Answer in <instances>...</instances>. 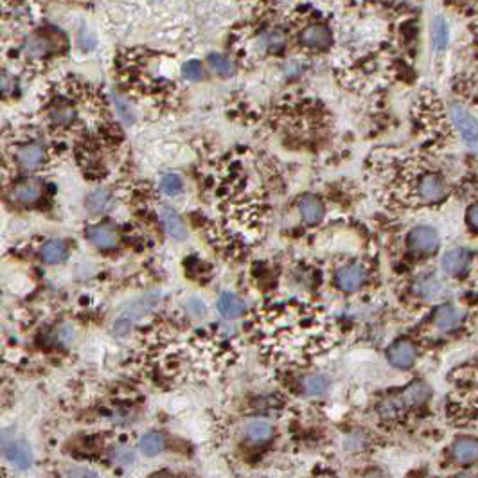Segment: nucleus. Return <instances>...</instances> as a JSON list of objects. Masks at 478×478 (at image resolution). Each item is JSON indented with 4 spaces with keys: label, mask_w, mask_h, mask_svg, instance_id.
Here are the masks:
<instances>
[{
    "label": "nucleus",
    "mask_w": 478,
    "mask_h": 478,
    "mask_svg": "<svg viewBox=\"0 0 478 478\" xmlns=\"http://www.w3.org/2000/svg\"><path fill=\"white\" fill-rule=\"evenodd\" d=\"M107 113V101L98 89L77 77H63L45 89L36 125L65 148L72 139L80 144L95 139Z\"/></svg>",
    "instance_id": "1"
},
{
    "label": "nucleus",
    "mask_w": 478,
    "mask_h": 478,
    "mask_svg": "<svg viewBox=\"0 0 478 478\" xmlns=\"http://www.w3.org/2000/svg\"><path fill=\"white\" fill-rule=\"evenodd\" d=\"M63 149L36 122L0 134V174L20 176L49 171Z\"/></svg>",
    "instance_id": "2"
},
{
    "label": "nucleus",
    "mask_w": 478,
    "mask_h": 478,
    "mask_svg": "<svg viewBox=\"0 0 478 478\" xmlns=\"http://www.w3.org/2000/svg\"><path fill=\"white\" fill-rule=\"evenodd\" d=\"M40 17L38 0H0V54L11 62L20 44L42 26Z\"/></svg>",
    "instance_id": "3"
},
{
    "label": "nucleus",
    "mask_w": 478,
    "mask_h": 478,
    "mask_svg": "<svg viewBox=\"0 0 478 478\" xmlns=\"http://www.w3.org/2000/svg\"><path fill=\"white\" fill-rule=\"evenodd\" d=\"M448 194V187L444 178L439 173L426 171L414 182V200L423 205H432L443 201Z\"/></svg>",
    "instance_id": "4"
},
{
    "label": "nucleus",
    "mask_w": 478,
    "mask_h": 478,
    "mask_svg": "<svg viewBox=\"0 0 478 478\" xmlns=\"http://www.w3.org/2000/svg\"><path fill=\"white\" fill-rule=\"evenodd\" d=\"M0 453L8 459L11 464H15L18 470H29L33 464V452L27 441L15 435H9V432H2L0 435Z\"/></svg>",
    "instance_id": "5"
},
{
    "label": "nucleus",
    "mask_w": 478,
    "mask_h": 478,
    "mask_svg": "<svg viewBox=\"0 0 478 478\" xmlns=\"http://www.w3.org/2000/svg\"><path fill=\"white\" fill-rule=\"evenodd\" d=\"M157 299H158L157 295L144 297V299L137 300L134 306H130V308L126 309L125 313L121 315V318H119L116 324L117 335H125L126 331L131 327V322L137 320V318H143L144 315H148L153 309V306L157 304Z\"/></svg>",
    "instance_id": "6"
},
{
    "label": "nucleus",
    "mask_w": 478,
    "mask_h": 478,
    "mask_svg": "<svg viewBox=\"0 0 478 478\" xmlns=\"http://www.w3.org/2000/svg\"><path fill=\"white\" fill-rule=\"evenodd\" d=\"M299 42L308 49L313 50H322L327 49L333 42V33L327 26H322V24H313V26L304 27L299 35Z\"/></svg>",
    "instance_id": "7"
},
{
    "label": "nucleus",
    "mask_w": 478,
    "mask_h": 478,
    "mask_svg": "<svg viewBox=\"0 0 478 478\" xmlns=\"http://www.w3.org/2000/svg\"><path fill=\"white\" fill-rule=\"evenodd\" d=\"M408 246L417 254H432L439 246L437 232L432 227H416L408 234Z\"/></svg>",
    "instance_id": "8"
},
{
    "label": "nucleus",
    "mask_w": 478,
    "mask_h": 478,
    "mask_svg": "<svg viewBox=\"0 0 478 478\" xmlns=\"http://www.w3.org/2000/svg\"><path fill=\"white\" fill-rule=\"evenodd\" d=\"M44 194V187L42 182L35 178H27L18 182L13 189H11V200L20 205H31L35 201H38Z\"/></svg>",
    "instance_id": "9"
},
{
    "label": "nucleus",
    "mask_w": 478,
    "mask_h": 478,
    "mask_svg": "<svg viewBox=\"0 0 478 478\" xmlns=\"http://www.w3.org/2000/svg\"><path fill=\"white\" fill-rule=\"evenodd\" d=\"M365 275L362 264H347L336 272V284L342 291H356L365 282Z\"/></svg>",
    "instance_id": "10"
},
{
    "label": "nucleus",
    "mask_w": 478,
    "mask_h": 478,
    "mask_svg": "<svg viewBox=\"0 0 478 478\" xmlns=\"http://www.w3.org/2000/svg\"><path fill=\"white\" fill-rule=\"evenodd\" d=\"M452 117L457 128L461 130L462 139L470 144V146H475V143H477V122H475L473 116L464 107H461V104H453Z\"/></svg>",
    "instance_id": "11"
},
{
    "label": "nucleus",
    "mask_w": 478,
    "mask_h": 478,
    "mask_svg": "<svg viewBox=\"0 0 478 478\" xmlns=\"http://www.w3.org/2000/svg\"><path fill=\"white\" fill-rule=\"evenodd\" d=\"M416 347L408 342V340H399L396 344L390 345L389 349V360L394 367L399 369H408L416 362Z\"/></svg>",
    "instance_id": "12"
},
{
    "label": "nucleus",
    "mask_w": 478,
    "mask_h": 478,
    "mask_svg": "<svg viewBox=\"0 0 478 478\" xmlns=\"http://www.w3.org/2000/svg\"><path fill=\"white\" fill-rule=\"evenodd\" d=\"M86 237L92 245H95L98 248H113L117 245V232L116 228L110 227V225H94L86 230Z\"/></svg>",
    "instance_id": "13"
},
{
    "label": "nucleus",
    "mask_w": 478,
    "mask_h": 478,
    "mask_svg": "<svg viewBox=\"0 0 478 478\" xmlns=\"http://www.w3.org/2000/svg\"><path fill=\"white\" fill-rule=\"evenodd\" d=\"M470 261V250H466V248H453V250L446 252V255L443 257V268L450 275H459V273H462L468 268Z\"/></svg>",
    "instance_id": "14"
},
{
    "label": "nucleus",
    "mask_w": 478,
    "mask_h": 478,
    "mask_svg": "<svg viewBox=\"0 0 478 478\" xmlns=\"http://www.w3.org/2000/svg\"><path fill=\"white\" fill-rule=\"evenodd\" d=\"M299 210L302 219H304L308 225L318 223L322 219V216H324V205H322V201L318 200L317 196H311V194L300 198Z\"/></svg>",
    "instance_id": "15"
},
{
    "label": "nucleus",
    "mask_w": 478,
    "mask_h": 478,
    "mask_svg": "<svg viewBox=\"0 0 478 478\" xmlns=\"http://www.w3.org/2000/svg\"><path fill=\"white\" fill-rule=\"evenodd\" d=\"M160 214H162V221H164L165 230H167V234H169L173 239H178V241H182V239H185V237H187V228H185V225H183L182 218H180V216L176 214L173 209H169V207H164Z\"/></svg>",
    "instance_id": "16"
},
{
    "label": "nucleus",
    "mask_w": 478,
    "mask_h": 478,
    "mask_svg": "<svg viewBox=\"0 0 478 478\" xmlns=\"http://www.w3.org/2000/svg\"><path fill=\"white\" fill-rule=\"evenodd\" d=\"M477 452L478 444L475 439L464 437L459 439L455 444H453V457H455L457 462L461 464H473L477 461Z\"/></svg>",
    "instance_id": "17"
},
{
    "label": "nucleus",
    "mask_w": 478,
    "mask_h": 478,
    "mask_svg": "<svg viewBox=\"0 0 478 478\" xmlns=\"http://www.w3.org/2000/svg\"><path fill=\"white\" fill-rule=\"evenodd\" d=\"M218 311L225 318H237L245 311V302L234 293H223L218 299Z\"/></svg>",
    "instance_id": "18"
},
{
    "label": "nucleus",
    "mask_w": 478,
    "mask_h": 478,
    "mask_svg": "<svg viewBox=\"0 0 478 478\" xmlns=\"http://www.w3.org/2000/svg\"><path fill=\"white\" fill-rule=\"evenodd\" d=\"M113 207V196L108 189H98L86 198V209L94 214H104Z\"/></svg>",
    "instance_id": "19"
},
{
    "label": "nucleus",
    "mask_w": 478,
    "mask_h": 478,
    "mask_svg": "<svg viewBox=\"0 0 478 478\" xmlns=\"http://www.w3.org/2000/svg\"><path fill=\"white\" fill-rule=\"evenodd\" d=\"M435 318V326L439 327L441 331H448V329H453V327L461 322L462 315L461 311L455 308V306H450V304H444V306H439L437 311H435L434 315Z\"/></svg>",
    "instance_id": "20"
},
{
    "label": "nucleus",
    "mask_w": 478,
    "mask_h": 478,
    "mask_svg": "<svg viewBox=\"0 0 478 478\" xmlns=\"http://www.w3.org/2000/svg\"><path fill=\"white\" fill-rule=\"evenodd\" d=\"M67 254H68L67 245H65L63 241H59V239H50V241H47L44 246H42V250H40L42 259L49 264L62 263V261L67 259Z\"/></svg>",
    "instance_id": "21"
},
{
    "label": "nucleus",
    "mask_w": 478,
    "mask_h": 478,
    "mask_svg": "<svg viewBox=\"0 0 478 478\" xmlns=\"http://www.w3.org/2000/svg\"><path fill=\"white\" fill-rule=\"evenodd\" d=\"M246 437H248V441L250 443H255V444H261V443H266V441H270L273 435V426L270 425L268 421L264 419H255L252 421L250 425L246 426Z\"/></svg>",
    "instance_id": "22"
},
{
    "label": "nucleus",
    "mask_w": 478,
    "mask_h": 478,
    "mask_svg": "<svg viewBox=\"0 0 478 478\" xmlns=\"http://www.w3.org/2000/svg\"><path fill=\"white\" fill-rule=\"evenodd\" d=\"M164 448V435L158 432H148L140 439V450L146 457H155L162 452Z\"/></svg>",
    "instance_id": "23"
},
{
    "label": "nucleus",
    "mask_w": 478,
    "mask_h": 478,
    "mask_svg": "<svg viewBox=\"0 0 478 478\" xmlns=\"http://www.w3.org/2000/svg\"><path fill=\"white\" fill-rule=\"evenodd\" d=\"M405 398H407L408 405L419 407V405H423V403H425L426 399L430 398V389H428V387H426L425 383H421V381H416V383L408 387L407 394H405Z\"/></svg>",
    "instance_id": "24"
},
{
    "label": "nucleus",
    "mask_w": 478,
    "mask_h": 478,
    "mask_svg": "<svg viewBox=\"0 0 478 478\" xmlns=\"http://www.w3.org/2000/svg\"><path fill=\"white\" fill-rule=\"evenodd\" d=\"M432 35H434V45L435 49H444L448 45V36H450V31H448V24L443 17H437L434 20V29H432Z\"/></svg>",
    "instance_id": "25"
},
{
    "label": "nucleus",
    "mask_w": 478,
    "mask_h": 478,
    "mask_svg": "<svg viewBox=\"0 0 478 478\" xmlns=\"http://www.w3.org/2000/svg\"><path fill=\"white\" fill-rule=\"evenodd\" d=\"M417 293L425 297V299H434L441 293V282L435 281L434 277H423L416 284Z\"/></svg>",
    "instance_id": "26"
},
{
    "label": "nucleus",
    "mask_w": 478,
    "mask_h": 478,
    "mask_svg": "<svg viewBox=\"0 0 478 478\" xmlns=\"http://www.w3.org/2000/svg\"><path fill=\"white\" fill-rule=\"evenodd\" d=\"M209 65L212 67V71H216L221 76H230L234 74V63L227 58V56H221V54H210L209 56Z\"/></svg>",
    "instance_id": "27"
},
{
    "label": "nucleus",
    "mask_w": 478,
    "mask_h": 478,
    "mask_svg": "<svg viewBox=\"0 0 478 478\" xmlns=\"http://www.w3.org/2000/svg\"><path fill=\"white\" fill-rule=\"evenodd\" d=\"M160 189L167 196H176L182 191V180L176 174H164L160 178Z\"/></svg>",
    "instance_id": "28"
},
{
    "label": "nucleus",
    "mask_w": 478,
    "mask_h": 478,
    "mask_svg": "<svg viewBox=\"0 0 478 478\" xmlns=\"http://www.w3.org/2000/svg\"><path fill=\"white\" fill-rule=\"evenodd\" d=\"M327 387H329V383H327L326 378H322V376H309V378L304 380V389L308 390L309 394L326 392Z\"/></svg>",
    "instance_id": "29"
},
{
    "label": "nucleus",
    "mask_w": 478,
    "mask_h": 478,
    "mask_svg": "<svg viewBox=\"0 0 478 478\" xmlns=\"http://www.w3.org/2000/svg\"><path fill=\"white\" fill-rule=\"evenodd\" d=\"M182 76L187 81H200L203 77V67L200 62H187L183 63Z\"/></svg>",
    "instance_id": "30"
},
{
    "label": "nucleus",
    "mask_w": 478,
    "mask_h": 478,
    "mask_svg": "<svg viewBox=\"0 0 478 478\" xmlns=\"http://www.w3.org/2000/svg\"><path fill=\"white\" fill-rule=\"evenodd\" d=\"M399 408L401 407H399L398 401H387L381 405V414H383L385 417H390V419H392V417H396L399 414Z\"/></svg>",
    "instance_id": "31"
},
{
    "label": "nucleus",
    "mask_w": 478,
    "mask_h": 478,
    "mask_svg": "<svg viewBox=\"0 0 478 478\" xmlns=\"http://www.w3.org/2000/svg\"><path fill=\"white\" fill-rule=\"evenodd\" d=\"M466 219H468V225L471 227V230H477L478 228V209L477 205H471L470 209H468V212H466Z\"/></svg>",
    "instance_id": "32"
},
{
    "label": "nucleus",
    "mask_w": 478,
    "mask_h": 478,
    "mask_svg": "<svg viewBox=\"0 0 478 478\" xmlns=\"http://www.w3.org/2000/svg\"><path fill=\"white\" fill-rule=\"evenodd\" d=\"M68 478H98V475L94 471L85 470V468H76L68 473Z\"/></svg>",
    "instance_id": "33"
},
{
    "label": "nucleus",
    "mask_w": 478,
    "mask_h": 478,
    "mask_svg": "<svg viewBox=\"0 0 478 478\" xmlns=\"http://www.w3.org/2000/svg\"><path fill=\"white\" fill-rule=\"evenodd\" d=\"M363 478H383V477H381L380 473H376V471H372V473H367Z\"/></svg>",
    "instance_id": "34"
},
{
    "label": "nucleus",
    "mask_w": 478,
    "mask_h": 478,
    "mask_svg": "<svg viewBox=\"0 0 478 478\" xmlns=\"http://www.w3.org/2000/svg\"><path fill=\"white\" fill-rule=\"evenodd\" d=\"M153 478H173V477H169V475H164V473H162V475H155V477H153Z\"/></svg>",
    "instance_id": "35"
},
{
    "label": "nucleus",
    "mask_w": 478,
    "mask_h": 478,
    "mask_svg": "<svg viewBox=\"0 0 478 478\" xmlns=\"http://www.w3.org/2000/svg\"><path fill=\"white\" fill-rule=\"evenodd\" d=\"M457 478H473V477H466V475H462V477H457Z\"/></svg>",
    "instance_id": "36"
}]
</instances>
